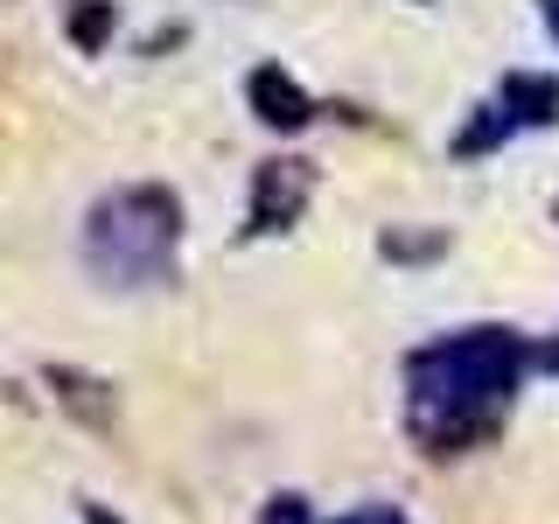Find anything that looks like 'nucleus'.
Wrapping results in <instances>:
<instances>
[{
  "instance_id": "nucleus-1",
  "label": "nucleus",
  "mask_w": 559,
  "mask_h": 524,
  "mask_svg": "<svg viewBox=\"0 0 559 524\" xmlns=\"http://www.w3.org/2000/svg\"><path fill=\"white\" fill-rule=\"evenodd\" d=\"M538 378V336L511 322L433 329L399 357V433L427 462L483 454L518 413L524 384Z\"/></svg>"
},
{
  "instance_id": "nucleus-2",
  "label": "nucleus",
  "mask_w": 559,
  "mask_h": 524,
  "mask_svg": "<svg viewBox=\"0 0 559 524\" xmlns=\"http://www.w3.org/2000/svg\"><path fill=\"white\" fill-rule=\"evenodd\" d=\"M189 238V210L168 182H112L78 217V266L105 294H162L175 287Z\"/></svg>"
},
{
  "instance_id": "nucleus-3",
  "label": "nucleus",
  "mask_w": 559,
  "mask_h": 524,
  "mask_svg": "<svg viewBox=\"0 0 559 524\" xmlns=\"http://www.w3.org/2000/svg\"><path fill=\"white\" fill-rule=\"evenodd\" d=\"M559 127V70H503L497 92L476 98L462 112V127L448 133V162L476 168L489 154H503L518 133H546Z\"/></svg>"
},
{
  "instance_id": "nucleus-4",
  "label": "nucleus",
  "mask_w": 559,
  "mask_h": 524,
  "mask_svg": "<svg viewBox=\"0 0 559 524\" xmlns=\"http://www.w3.org/2000/svg\"><path fill=\"white\" fill-rule=\"evenodd\" d=\"M308 203H314V162H308V154H266V162L245 175V224H238V245H266V238L301 231Z\"/></svg>"
},
{
  "instance_id": "nucleus-5",
  "label": "nucleus",
  "mask_w": 559,
  "mask_h": 524,
  "mask_svg": "<svg viewBox=\"0 0 559 524\" xmlns=\"http://www.w3.org/2000/svg\"><path fill=\"white\" fill-rule=\"evenodd\" d=\"M245 105H252V119L266 133H280V140H301L314 119H322V98H314L287 63H252L245 70Z\"/></svg>"
},
{
  "instance_id": "nucleus-6",
  "label": "nucleus",
  "mask_w": 559,
  "mask_h": 524,
  "mask_svg": "<svg viewBox=\"0 0 559 524\" xmlns=\"http://www.w3.org/2000/svg\"><path fill=\"white\" fill-rule=\"evenodd\" d=\"M43 384H57V406L78 419V427H92L105 433L112 427V413H119V392H112V378H98V371H84V364H49Z\"/></svg>"
},
{
  "instance_id": "nucleus-7",
  "label": "nucleus",
  "mask_w": 559,
  "mask_h": 524,
  "mask_svg": "<svg viewBox=\"0 0 559 524\" xmlns=\"http://www.w3.org/2000/svg\"><path fill=\"white\" fill-rule=\"evenodd\" d=\"M448 245H454L448 231H419V224H384V231H378V259H384V266L419 273V266H441Z\"/></svg>"
},
{
  "instance_id": "nucleus-8",
  "label": "nucleus",
  "mask_w": 559,
  "mask_h": 524,
  "mask_svg": "<svg viewBox=\"0 0 559 524\" xmlns=\"http://www.w3.org/2000/svg\"><path fill=\"white\" fill-rule=\"evenodd\" d=\"M112 28H119V8H112V0H70V8H63V35L84 49V57H105Z\"/></svg>"
},
{
  "instance_id": "nucleus-9",
  "label": "nucleus",
  "mask_w": 559,
  "mask_h": 524,
  "mask_svg": "<svg viewBox=\"0 0 559 524\" xmlns=\"http://www.w3.org/2000/svg\"><path fill=\"white\" fill-rule=\"evenodd\" d=\"M259 524H322V517L308 511V497H301V489H273V497L259 503Z\"/></svg>"
},
{
  "instance_id": "nucleus-10",
  "label": "nucleus",
  "mask_w": 559,
  "mask_h": 524,
  "mask_svg": "<svg viewBox=\"0 0 559 524\" xmlns=\"http://www.w3.org/2000/svg\"><path fill=\"white\" fill-rule=\"evenodd\" d=\"M329 524H413V517H406V503H392V497H364V503H349V511L329 517Z\"/></svg>"
},
{
  "instance_id": "nucleus-11",
  "label": "nucleus",
  "mask_w": 559,
  "mask_h": 524,
  "mask_svg": "<svg viewBox=\"0 0 559 524\" xmlns=\"http://www.w3.org/2000/svg\"><path fill=\"white\" fill-rule=\"evenodd\" d=\"M538 378H559V329L538 336Z\"/></svg>"
},
{
  "instance_id": "nucleus-12",
  "label": "nucleus",
  "mask_w": 559,
  "mask_h": 524,
  "mask_svg": "<svg viewBox=\"0 0 559 524\" xmlns=\"http://www.w3.org/2000/svg\"><path fill=\"white\" fill-rule=\"evenodd\" d=\"M538 8V22H546V35H552V49H559V0H532Z\"/></svg>"
},
{
  "instance_id": "nucleus-13",
  "label": "nucleus",
  "mask_w": 559,
  "mask_h": 524,
  "mask_svg": "<svg viewBox=\"0 0 559 524\" xmlns=\"http://www.w3.org/2000/svg\"><path fill=\"white\" fill-rule=\"evenodd\" d=\"M84 524H127L119 511H105V503H84Z\"/></svg>"
},
{
  "instance_id": "nucleus-14",
  "label": "nucleus",
  "mask_w": 559,
  "mask_h": 524,
  "mask_svg": "<svg viewBox=\"0 0 559 524\" xmlns=\"http://www.w3.org/2000/svg\"><path fill=\"white\" fill-rule=\"evenodd\" d=\"M552 217H559V196H552Z\"/></svg>"
},
{
  "instance_id": "nucleus-15",
  "label": "nucleus",
  "mask_w": 559,
  "mask_h": 524,
  "mask_svg": "<svg viewBox=\"0 0 559 524\" xmlns=\"http://www.w3.org/2000/svg\"><path fill=\"white\" fill-rule=\"evenodd\" d=\"M419 8H427V0H419Z\"/></svg>"
}]
</instances>
